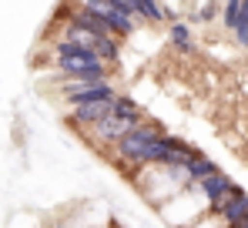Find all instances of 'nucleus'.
Here are the masks:
<instances>
[{
    "instance_id": "nucleus-1",
    "label": "nucleus",
    "mask_w": 248,
    "mask_h": 228,
    "mask_svg": "<svg viewBox=\"0 0 248 228\" xmlns=\"http://www.w3.org/2000/svg\"><path fill=\"white\" fill-rule=\"evenodd\" d=\"M54 57H57V71L67 74L71 81H78V77H108V64L97 61L91 50L71 44V40H57Z\"/></svg>"
},
{
    "instance_id": "nucleus-2",
    "label": "nucleus",
    "mask_w": 248,
    "mask_h": 228,
    "mask_svg": "<svg viewBox=\"0 0 248 228\" xmlns=\"http://www.w3.org/2000/svg\"><path fill=\"white\" fill-rule=\"evenodd\" d=\"M161 138H165V128H161V124L141 121V124H134V128L124 134L114 148H118V154H121L124 161H131V164H151V151H155V145H158Z\"/></svg>"
},
{
    "instance_id": "nucleus-3",
    "label": "nucleus",
    "mask_w": 248,
    "mask_h": 228,
    "mask_svg": "<svg viewBox=\"0 0 248 228\" xmlns=\"http://www.w3.org/2000/svg\"><path fill=\"white\" fill-rule=\"evenodd\" d=\"M64 98L71 101V108H84V104H104L114 101L118 91L108 84V77H78L64 84Z\"/></svg>"
},
{
    "instance_id": "nucleus-4",
    "label": "nucleus",
    "mask_w": 248,
    "mask_h": 228,
    "mask_svg": "<svg viewBox=\"0 0 248 228\" xmlns=\"http://www.w3.org/2000/svg\"><path fill=\"white\" fill-rule=\"evenodd\" d=\"M211 208H215L228 225H238L242 218H248V195L242 188H235V191H228L218 205H211Z\"/></svg>"
},
{
    "instance_id": "nucleus-5",
    "label": "nucleus",
    "mask_w": 248,
    "mask_h": 228,
    "mask_svg": "<svg viewBox=\"0 0 248 228\" xmlns=\"http://www.w3.org/2000/svg\"><path fill=\"white\" fill-rule=\"evenodd\" d=\"M195 188L205 195V201H208V205H218V201H221V198H225L228 191H235L238 185H235V181H232V178H228L225 171H215V175H208L205 181H198Z\"/></svg>"
},
{
    "instance_id": "nucleus-6",
    "label": "nucleus",
    "mask_w": 248,
    "mask_h": 228,
    "mask_svg": "<svg viewBox=\"0 0 248 228\" xmlns=\"http://www.w3.org/2000/svg\"><path fill=\"white\" fill-rule=\"evenodd\" d=\"M141 124V121H138ZM134 128V121H127V117H118V114H111V117H104L101 124H94V131H97V138L101 141H111V145H118L124 134Z\"/></svg>"
},
{
    "instance_id": "nucleus-7",
    "label": "nucleus",
    "mask_w": 248,
    "mask_h": 228,
    "mask_svg": "<svg viewBox=\"0 0 248 228\" xmlns=\"http://www.w3.org/2000/svg\"><path fill=\"white\" fill-rule=\"evenodd\" d=\"M114 114V101H104V104H84V108H71V121L74 124H101L104 117Z\"/></svg>"
},
{
    "instance_id": "nucleus-8",
    "label": "nucleus",
    "mask_w": 248,
    "mask_h": 228,
    "mask_svg": "<svg viewBox=\"0 0 248 228\" xmlns=\"http://www.w3.org/2000/svg\"><path fill=\"white\" fill-rule=\"evenodd\" d=\"M181 171H185L188 185H198V181H205L208 175H215V171H218V164H215L211 158H205V154H198V158H191Z\"/></svg>"
},
{
    "instance_id": "nucleus-9",
    "label": "nucleus",
    "mask_w": 248,
    "mask_h": 228,
    "mask_svg": "<svg viewBox=\"0 0 248 228\" xmlns=\"http://www.w3.org/2000/svg\"><path fill=\"white\" fill-rule=\"evenodd\" d=\"M114 114H118V117H127V121H134V124L144 117L141 104H138L134 98H127V94H118V98H114Z\"/></svg>"
},
{
    "instance_id": "nucleus-10",
    "label": "nucleus",
    "mask_w": 248,
    "mask_h": 228,
    "mask_svg": "<svg viewBox=\"0 0 248 228\" xmlns=\"http://www.w3.org/2000/svg\"><path fill=\"white\" fill-rule=\"evenodd\" d=\"M168 37H171V44H174L178 50H191V47H195L191 31H188V24H185V20H174V24L168 27Z\"/></svg>"
},
{
    "instance_id": "nucleus-11",
    "label": "nucleus",
    "mask_w": 248,
    "mask_h": 228,
    "mask_svg": "<svg viewBox=\"0 0 248 228\" xmlns=\"http://www.w3.org/2000/svg\"><path fill=\"white\" fill-rule=\"evenodd\" d=\"M134 14L138 17H148V20H165L168 14H171V7L151 3V0H134Z\"/></svg>"
},
{
    "instance_id": "nucleus-12",
    "label": "nucleus",
    "mask_w": 248,
    "mask_h": 228,
    "mask_svg": "<svg viewBox=\"0 0 248 228\" xmlns=\"http://www.w3.org/2000/svg\"><path fill=\"white\" fill-rule=\"evenodd\" d=\"M242 7H245V0H232V3L221 7V17H225V27L228 31H235L242 24Z\"/></svg>"
},
{
    "instance_id": "nucleus-13",
    "label": "nucleus",
    "mask_w": 248,
    "mask_h": 228,
    "mask_svg": "<svg viewBox=\"0 0 248 228\" xmlns=\"http://www.w3.org/2000/svg\"><path fill=\"white\" fill-rule=\"evenodd\" d=\"M218 14V3H202V7H195V17L198 20H211Z\"/></svg>"
},
{
    "instance_id": "nucleus-14",
    "label": "nucleus",
    "mask_w": 248,
    "mask_h": 228,
    "mask_svg": "<svg viewBox=\"0 0 248 228\" xmlns=\"http://www.w3.org/2000/svg\"><path fill=\"white\" fill-rule=\"evenodd\" d=\"M232 228H248V218H242V222H238V225H232Z\"/></svg>"
}]
</instances>
